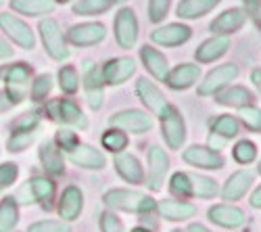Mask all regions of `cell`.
<instances>
[{
	"label": "cell",
	"mask_w": 261,
	"mask_h": 232,
	"mask_svg": "<svg viewBox=\"0 0 261 232\" xmlns=\"http://www.w3.org/2000/svg\"><path fill=\"white\" fill-rule=\"evenodd\" d=\"M138 69V63L134 57H113L105 61L100 65V78L105 82V86H123V84L132 78Z\"/></svg>",
	"instance_id": "4fadbf2b"
},
{
	"label": "cell",
	"mask_w": 261,
	"mask_h": 232,
	"mask_svg": "<svg viewBox=\"0 0 261 232\" xmlns=\"http://www.w3.org/2000/svg\"><path fill=\"white\" fill-rule=\"evenodd\" d=\"M53 3H55V5H57V3H59V5H67V3H73V0H53Z\"/></svg>",
	"instance_id": "6f0895ef"
},
{
	"label": "cell",
	"mask_w": 261,
	"mask_h": 232,
	"mask_svg": "<svg viewBox=\"0 0 261 232\" xmlns=\"http://www.w3.org/2000/svg\"><path fill=\"white\" fill-rule=\"evenodd\" d=\"M102 203L109 212H123L136 216H153L157 212V201L150 193L134 191V188H109L102 195Z\"/></svg>",
	"instance_id": "6da1fadb"
},
{
	"label": "cell",
	"mask_w": 261,
	"mask_h": 232,
	"mask_svg": "<svg viewBox=\"0 0 261 232\" xmlns=\"http://www.w3.org/2000/svg\"><path fill=\"white\" fill-rule=\"evenodd\" d=\"M82 86L86 102L92 111H100L105 105V82L100 78V67L90 59L84 61V75H82Z\"/></svg>",
	"instance_id": "5bb4252c"
},
{
	"label": "cell",
	"mask_w": 261,
	"mask_h": 232,
	"mask_svg": "<svg viewBox=\"0 0 261 232\" xmlns=\"http://www.w3.org/2000/svg\"><path fill=\"white\" fill-rule=\"evenodd\" d=\"M236 119L251 134H261V109L257 105H247V107L236 111Z\"/></svg>",
	"instance_id": "8d00e7d4"
},
{
	"label": "cell",
	"mask_w": 261,
	"mask_h": 232,
	"mask_svg": "<svg viewBox=\"0 0 261 232\" xmlns=\"http://www.w3.org/2000/svg\"><path fill=\"white\" fill-rule=\"evenodd\" d=\"M82 209H84V193L82 188L75 184H69L67 188L63 191L61 199H59V216L63 222H73L82 216Z\"/></svg>",
	"instance_id": "83f0119b"
},
{
	"label": "cell",
	"mask_w": 261,
	"mask_h": 232,
	"mask_svg": "<svg viewBox=\"0 0 261 232\" xmlns=\"http://www.w3.org/2000/svg\"><path fill=\"white\" fill-rule=\"evenodd\" d=\"M67 159L82 167V170H105L107 167V157L102 151H98L96 146L92 144H86V142H80L75 144L73 149L67 153Z\"/></svg>",
	"instance_id": "603a6c76"
},
{
	"label": "cell",
	"mask_w": 261,
	"mask_h": 232,
	"mask_svg": "<svg viewBox=\"0 0 261 232\" xmlns=\"http://www.w3.org/2000/svg\"><path fill=\"white\" fill-rule=\"evenodd\" d=\"M157 212L163 220L180 224L197 216V205L184 199H163V201H157Z\"/></svg>",
	"instance_id": "d4e9b609"
},
{
	"label": "cell",
	"mask_w": 261,
	"mask_h": 232,
	"mask_svg": "<svg viewBox=\"0 0 261 232\" xmlns=\"http://www.w3.org/2000/svg\"><path fill=\"white\" fill-rule=\"evenodd\" d=\"M53 142L59 146L63 153H69L75 144H80V136H77L73 130H69V128H63V130L57 132V136H55Z\"/></svg>",
	"instance_id": "7dc6e473"
},
{
	"label": "cell",
	"mask_w": 261,
	"mask_h": 232,
	"mask_svg": "<svg viewBox=\"0 0 261 232\" xmlns=\"http://www.w3.org/2000/svg\"><path fill=\"white\" fill-rule=\"evenodd\" d=\"M25 98V92L23 88H5V90H0V113H5L13 107H17L19 102H23Z\"/></svg>",
	"instance_id": "ee69618b"
},
{
	"label": "cell",
	"mask_w": 261,
	"mask_h": 232,
	"mask_svg": "<svg viewBox=\"0 0 261 232\" xmlns=\"http://www.w3.org/2000/svg\"><path fill=\"white\" fill-rule=\"evenodd\" d=\"M115 3H119V5H125V3H127V0H115Z\"/></svg>",
	"instance_id": "94428289"
},
{
	"label": "cell",
	"mask_w": 261,
	"mask_h": 232,
	"mask_svg": "<svg viewBox=\"0 0 261 232\" xmlns=\"http://www.w3.org/2000/svg\"><path fill=\"white\" fill-rule=\"evenodd\" d=\"M150 44L157 48H178L184 46L186 42L192 38V28L184 21H176V23H161L153 28V32L148 34Z\"/></svg>",
	"instance_id": "9c48e42d"
},
{
	"label": "cell",
	"mask_w": 261,
	"mask_h": 232,
	"mask_svg": "<svg viewBox=\"0 0 261 232\" xmlns=\"http://www.w3.org/2000/svg\"><path fill=\"white\" fill-rule=\"evenodd\" d=\"M59 86L65 94H75L80 90V73L73 65H63L59 69Z\"/></svg>",
	"instance_id": "60d3db41"
},
{
	"label": "cell",
	"mask_w": 261,
	"mask_h": 232,
	"mask_svg": "<svg viewBox=\"0 0 261 232\" xmlns=\"http://www.w3.org/2000/svg\"><path fill=\"white\" fill-rule=\"evenodd\" d=\"M188 176H190V186H192V199L211 201L220 195V184L211 176H205L199 172H188Z\"/></svg>",
	"instance_id": "1f68e13d"
},
{
	"label": "cell",
	"mask_w": 261,
	"mask_h": 232,
	"mask_svg": "<svg viewBox=\"0 0 261 232\" xmlns=\"http://www.w3.org/2000/svg\"><path fill=\"white\" fill-rule=\"evenodd\" d=\"M3 3H5V0H0V5H3Z\"/></svg>",
	"instance_id": "6125c7cd"
},
{
	"label": "cell",
	"mask_w": 261,
	"mask_h": 232,
	"mask_svg": "<svg viewBox=\"0 0 261 232\" xmlns=\"http://www.w3.org/2000/svg\"><path fill=\"white\" fill-rule=\"evenodd\" d=\"M32 78V67L28 63L19 61V63H9V65L0 67V80L11 88H23Z\"/></svg>",
	"instance_id": "4dcf8cb0"
},
{
	"label": "cell",
	"mask_w": 261,
	"mask_h": 232,
	"mask_svg": "<svg viewBox=\"0 0 261 232\" xmlns=\"http://www.w3.org/2000/svg\"><path fill=\"white\" fill-rule=\"evenodd\" d=\"M171 170V159L167 151L159 144H150L146 153V172H144V184L150 193H161L167 184Z\"/></svg>",
	"instance_id": "7a4b0ae2"
},
{
	"label": "cell",
	"mask_w": 261,
	"mask_h": 232,
	"mask_svg": "<svg viewBox=\"0 0 261 232\" xmlns=\"http://www.w3.org/2000/svg\"><path fill=\"white\" fill-rule=\"evenodd\" d=\"M53 0H11V9L28 17H48L55 13Z\"/></svg>",
	"instance_id": "d6a6232c"
},
{
	"label": "cell",
	"mask_w": 261,
	"mask_h": 232,
	"mask_svg": "<svg viewBox=\"0 0 261 232\" xmlns=\"http://www.w3.org/2000/svg\"><path fill=\"white\" fill-rule=\"evenodd\" d=\"M207 220L213 226H220L226 230H238L247 224V214L241 207L224 201V203H215L207 209Z\"/></svg>",
	"instance_id": "e0dca14e"
},
{
	"label": "cell",
	"mask_w": 261,
	"mask_h": 232,
	"mask_svg": "<svg viewBox=\"0 0 261 232\" xmlns=\"http://www.w3.org/2000/svg\"><path fill=\"white\" fill-rule=\"evenodd\" d=\"M186 232H213V230H209L205 224H201V222H192L188 228H186Z\"/></svg>",
	"instance_id": "11a10c76"
},
{
	"label": "cell",
	"mask_w": 261,
	"mask_h": 232,
	"mask_svg": "<svg viewBox=\"0 0 261 232\" xmlns=\"http://www.w3.org/2000/svg\"><path fill=\"white\" fill-rule=\"evenodd\" d=\"M201 78H203V69L199 63H180L176 67H169L165 84L171 90L184 92V90H190L192 86H197Z\"/></svg>",
	"instance_id": "ffe728a7"
},
{
	"label": "cell",
	"mask_w": 261,
	"mask_h": 232,
	"mask_svg": "<svg viewBox=\"0 0 261 232\" xmlns=\"http://www.w3.org/2000/svg\"><path fill=\"white\" fill-rule=\"evenodd\" d=\"M134 92H136V98L142 102V107L146 109V113L157 117V119L165 117L169 113V109L173 107V102L163 94V90L150 78H146V75L136 80Z\"/></svg>",
	"instance_id": "3957f363"
},
{
	"label": "cell",
	"mask_w": 261,
	"mask_h": 232,
	"mask_svg": "<svg viewBox=\"0 0 261 232\" xmlns=\"http://www.w3.org/2000/svg\"><path fill=\"white\" fill-rule=\"evenodd\" d=\"M243 11L249 19L261 23V0H243Z\"/></svg>",
	"instance_id": "681fc988"
},
{
	"label": "cell",
	"mask_w": 261,
	"mask_h": 232,
	"mask_svg": "<svg viewBox=\"0 0 261 232\" xmlns=\"http://www.w3.org/2000/svg\"><path fill=\"white\" fill-rule=\"evenodd\" d=\"M255 174H259V176H261V159L257 161V167H255Z\"/></svg>",
	"instance_id": "680465c9"
},
{
	"label": "cell",
	"mask_w": 261,
	"mask_h": 232,
	"mask_svg": "<svg viewBox=\"0 0 261 232\" xmlns=\"http://www.w3.org/2000/svg\"><path fill=\"white\" fill-rule=\"evenodd\" d=\"M249 205H251L253 209H261V184L251 193V197H249Z\"/></svg>",
	"instance_id": "f5cc1de1"
},
{
	"label": "cell",
	"mask_w": 261,
	"mask_h": 232,
	"mask_svg": "<svg viewBox=\"0 0 261 232\" xmlns=\"http://www.w3.org/2000/svg\"><path fill=\"white\" fill-rule=\"evenodd\" d=\"M113 5L115 0H77V3H73V15H80V17L102 15L107 11H111Z\"/></svg>",
	"instance_id": "f35d334b"
},
{
	"label": "cell",
	"mask_w": 261,
	"mask_h": 232,
	"mask_svg": "<svg viewBox=\"0 0 261 232\" xmlns=\"http://www.w3.org/2000/svg\"><path fill=\"white\" fill-rule=\"evenodd\" d=\"M115 172L119 174L121 180H125L132 186H142L144 184V165L140 163V159L136 155H132L129 151H123L119 155H115Z\"/></svg>",
	"instance_id": "484cf974"
},
{
	"label": "cell",
	"mask_w": 261,
	"mask_h": 232,
	"mask_svg": "<svg viewBox=\"0 0 261 232\" xmlns=\"http://www.w3.org/2000/svg\"><path fill=\"white\" fill-rule=\"evenodd\" d=\"M169 232H186V230H182V228H173V230H169Z\"/></svg>",
	"instance_id": "91938a15"
},
{
	"label": "cell",
	"mask_w": 261,
	"mask_h": 232,
	"mask_svg": "<svg viewBox=\"0 0 261 232\" xmlns=\"http://www.w3.org/2000/svg\"><path fill=\"white\" fill-rule=\"evenodd\" d=\"M171 3L173 0H148L146 5V15H148V21L153 25H161L163 19L169 15V9H171Z\"/></svg>",
	"instance_id": "b9f144b4"
},
{
	"label": "cell",
	"mask_w": 261,
	"mask_h": 232,
	"mask_svg": "<svg viewBox=\"0 0 261 232\" xmlns=\"http://www.w3.org/2000/svg\"><path fill=\"white\" fill-rule=\"evenodd\" d=\"M13 55V48L9 46V42L0 36V59H9Z\"/></svg>",
	"instance_id": "db71d44e"
},
{
	"label": "cell",
	"mask_w": 261,
	"mask_h": 232,
	"mask_svg": "<svg viewBox=\"0 0 261 232\" xmlns=\"http://www.w3.org/2000/svg\"><path fill=\"white\" fill-rule=\"evenodd\" d=\"M247 13L243 11V7H230L226 11H222L211 23H209V32L211 36H226L230 38L232 34H238L245 25H247Z\"/></svg>",
	"instance_id": "ac0fdd59"
},
{
	"label": "cell",
	"mask_w": 261,
	"mask_h": 232,
	"mask_svg": "<svg viewBox=\"0 0 261 232\" xmlns=\"http://www.w3.org/2000/svg\"><path fill=\"white\" fill-rule=\"evenodd\" d=\"M46 113L53 121L63 123L73 130H86L88 128V117L84 115L82 107L71 98H53L46 102Z\"/></svg>",
	"instance_id": "8992f818"
},
{
	"label": "cell",
	"mask_w": 261,
	"mask_h": 232,
	"mask_svg": "<svg viewBox=\"0 0 261 232\" xmlns=\"http://www.w3.org/2000/svg\"><path fill=\"white\" fill-rule=\"evenodd\" d=\"M15 203H21V205H30V203H36L34 199V193H32V188H30V182H25L23 186L17 191V195L13 197Z\"/></svg>",
	"instance_id": "f907efd6"
},
{
	"label": "cell",
	"mask_w": 261,
	"mask_h": 232,
	"mask_svg": "<svg viewBox=\"0 0 261 232\" xmlns=\"http://www.w3.org/2000/svg\"><path fill=\"white\" fill-rule=\"evenodd\" d=\"M38 32H40V38H42V44H44V50L48 53L50 59L63 63V61H67L71 57V50H69L67 40H65V34L53 17L42 19L40 25H38Z\"/></svg>",
	"instance_id": "ba28073f"
},
{
	"label": "cell",
	"mask_w": 261,
	"mask_h": 232,
	"mask_svg": "<svg viewBox=\"0 0 261 232\" xmlns=\"http://www.w3.org/2000/svg\"><path fill=\"white\" fill-rule=\"evenodd\" d=\"M38 157L40 163L44 167V172L48 176H63L65 174V157L63 151L53 142V140H44L38 149Z\"/></svg>",
	"instance_id": "f1b7e54d"
},
{
	"label": "cell",
	"mask_w": 261,
	"mask_h": 232,
	"mask_svg": "<svg viewBox=\"0 0 261 232\" xmlns=\"http://www.w3.org/2000/svg\"><path fill=\"white\" fill-rule=\"evenodd\" d=\"M215 102L220 105V107H226V109H243L247 105H255L257 96L251 88L243 86V84H230L228 88H224L220 94L213 96Z\"/></svg>",
	"instance_id": "4316f807"
},
{
	"label": "cell",
	"mask_w": 261,
	"mask_h": 232,
	"mask_svg": "<svg viewBox=\"0 0 261 232\" xmlns=\"http://www.w3.org/2000/svg\"><path fill=\"white\" fill-rule=\"evenodd\" d=\"M50 90H53V75H50V73L38 75V78L34 80V84H32V90H30L32 100H34V102L46 100V96L50 94Z\"/></svg>",
	"instance_id": "7bdbcfd3"
},
{
	"label": "cell",
	"mask_w": 261,
	"mask_h": 232,
	"mask_svg": "<svg viewBox=\"0 0 261 232\" xmlns=\"http://www.w3.org/2000/svg\"><path fill=\"white\" fill-rule=\"evenodd\" d=\"M138 59L142 63V67L146 69V73L150 75L153 82H163L165 84V78L169 73V61L167 57L153 44H144L140 46L138 50Z\"/></svg>",
	"instance_id": "7402d4cb"
},
{
	"label": "cell",
	"mask_w": 261,
	"mask_h": 232,
	"mask_svg": "<svg viewBox=\"0 0 261 232\" xmlns=\"http://www.w3.org/2000/svg\"><path fill=\"white\" fill-rule=\"evenodd\" d=\"M113 34H115V42L117 46L123 50H129L136 46L138 36H140V23H138V17L136 11L132 7H119L113 19Z\"/></svg>",
	"instance_id": "52a82bcc"
},
{
	"label": "cell",
	"mask_w": 261,
	"mask_h": 232,
	"mask_svg": "<svg viewBox=\"0 0 261 232\" xmlns=\"http://www.w3.org/2000/svg\"><path fill=\"white\" fill-rule=\"evenodd\" d=\"M17 176H19V165L17 163L7 161V163L0 165V191L7 188V186H11L17 180Z\"/></svg>",
	"instance_id": "c3c4849f"
},
{
	"label": "cell",
	"mask_w": 261,
	"mask_h": 232,
	"mask_svg": "<svg viewBox=\"0 0 261 232\" xmlns=\"http://www.w3.org/2000/svg\"><path fill=\"white\" fill-rule=\"evenodd\" d=\"M209 136H207V146L217 153H222V149L234 138H238L241 134V123H238L236 115L232 113H220V115H213L209 119Z\"/></svg>",
	"instance_id": "5b68a950"
},
{
	"label": "cell",
	"mask_w": 261,
	"mask_h": 232,
	"mask_svg": "<svg viewBox=\"0 0 261 232\" xmlns=\"http://www.w3.org/2000/svg\"><path fill=\"white\" fill-rule=\"evenodd\" d=\"M100 142H102V149H107L109 153H113V155H119L129 146V134H125V132H121L117 128H109V130L102 132Z\"/></svg>",
	"instance_id": "d590c367"
},
{
	"label": "cell",
	"mask_w": 261,
	"mask_h": 232,
	"mask_svg": "<svg viewBox=\"0 0 261 232\" xmlns=\"http://www.w3.org/2000/svg\"><path fill=\"white\" fill-rule=\"evenodd\" d=\"M0 30H3L21 48H25V50L36 48V36L23 19H19L11 13H3L0 15Z\"/></svg>",
	"instance_id": "44dd1931"
},
{
	"label": "cell",
	"mask_w": 261,
	"mask_h": 232,
	"mask_svg": "<svg viewBox=\"0 0 261 232\" xmlns=\"http://www.w3.org/2000/svg\"><path fill=\"white\" fill-rule=\"evenodd\" d=\"M222 0H180L176 5V17L180 21H194L209 15Z\"/></svg>",
	"instance_id": "f546056e"
},
{
	"label": "cell",
	"mask_w": 261,
	"mask_h": 232,
	"mask_svg": "<svg viewBox=\"0 0 261 232\" xmlns=\"http://www.w3.org/2000/svg\"><path fill=\"white\" fill-rule=\"evenodd\" d=\"M167 191L173 199H192V186H190V176L188 172H173L167 178Z\"/></svg>",
	"instance_id": "e575fe53"
},
{
	"label": "cell",
	"mask_w": 261,
	"mask_h": 232,
	"mask_svg": "<svg viewBox=\"0 0 261 232\" xmlns=\"http://www.w3.org/2000/svg\"><path fill=\"white\" fill-rule=\"evenodd\" d=\"M19 222V207L13 197L0 201V232H11Z\"/></svg>",
	"instance_id": "ab89813d"
},
{
	"label": "cell",
	"mask_w": 261,
	"mask_h": 232,
	"mask_svg": "<svg viewBox=\"0 0 261 232\" xmlns=\"http://www.w3.org/2000/svg\"><path fill=\"white\" fill-rule=\"evenodd\" d=\"M230 46H232L230 38H226V36H209L207 40H203L201 44L197 46V50H194V61H197L199 65H209V63H215V61H220L222 57H226Z\"/></svg>",
	"instance_id": "cb8c5ba5"
},
{
	"label": "cell",
	"mask_w": 261,
	"mask_h": 232,
	"mask_svg": "<svg viewBox=\"0 0 261 232\" xmlns=\"http://www.w3.org/2000/svg\"><path fill=\"white\" fill-rule=\"evenodd\" d=\"M28 232H71V226L63 220H40L30 224Z\"/></svg>",
	"instance_id": "f6af8a7d"
},
{
	"label": "cell",
	"mask_w": 261,
	"mask_h": 232,
	"mask_svg": "<svg viewBox=\"0 0 261 232\" xmlns=\"http://www.w3.org/2000/svg\"><path fill=\"white\" fill-rule=\"evenodd\" d=\"M257 155H259V149L257 144L249 138H241L236 140V144L232 146V159L238 163V165H251L257 161Z\"/></svg>",
	"instance_id": "74e56055"
},
{
	"label": "cell",
	"mask_w": 261,
	"mask_h": 232,
	"mask_svg": "<svg viewBox=\"0 0 261 232\" xmlns=\"http://www.w3.org/2000/svg\"><path fill=\"white\" fill-rule=\"evenodd\" d=\"M129 232H153V230H150V228H144V226H134Z\"/></svg>",
	"instance_id": "9f6ffc18"
},
{
	"label": "cell",
	"mask_w": 261,
	"mask_h": 232,
	"mask_svg": "<svg viewBox=\"0 0 261 232\" xmlns=\"http://www.w3.org/2000/svg\"><path fill=\"white\" fill-rule=\"evenodd\" d=\"M251 82H253V86L257 90V96L261 98V67H255L251 71Z\"/></svg>",
	"instance_id": "816d5d0a"
},
{
	"label": "cell",
	"mask_w": 261,
	"mask_h": 232,
	"mask_svg": "<svg viewBox=\"0 0 261 232\" xmlns=\"http://www.w3.org/2000/svg\"><path fill=\"white\" fill-rule=\"evenodd\" d=\"M38 130H40V117L38 113H25L21 119L15 121V128H13V134L9 136V151L11 153H21L25 151L28 146L36 140L38 136Z\"/></svg>",
	"instance_id": "9a60e30c"
},
{
	"label": "cell",
	"mask_w": 261,
	"mask_h": 232,
	"mask_svg": "<svg viewBox=\"0 0 261 232\" xmlns=\"http://www.w3.org/2000/svg\"><path fill=\"white\" fill-rule=\"evenodd\" d=\"M182 161L194 170H205V172H217L224 170L226 159L222 153L209 149L207 144H190L182 149Z\"/></svg>",
	"instance_id": "7c38bea8"
},
{
	"label": "cell",
	"mask_w": 261,
	"mask_h": 232,
	"mask_svg": "<svg viewBox=\"0 0 261 232\" xmlns=\"http://www.w3.org/2000/svg\"><path fill=\"white\" fill-rule=\"evenodd\" d=\"M30 182V188L34 193V199L36 203H40L44 209H50L53 207V201H55V193H57V186L50 178L46 176H34Z\"/></svg>",
	"instance_id": "836d02e7"
},
{
	"label": "cell",
	"mask_w": 261,
	"mask_h": 232,
	"mask_svg": "<svg viewBox=\"0 0 261 232\" xmlns=\"http://www.w3.org/2000/svg\"><path fill=\"white\" fill-rule=\"evenodd\" d=\"M161 121V136L167 149L171 151H180L186 144V136H188V125L184 119V113L173 105L169 109V113L165 117L159 119Z\"/></svg>",
	"instance_id": "8fae6325"
},
{
	"label": "cell",
	"mask_w": 261,
	"mask_h": 232,
	"mask_svg": "<svg viewBox=\"0 0 261 232\" xmlns=\"http://www.w3.org/2000/svg\"><path fill=\"white\" fill-rule=\"evenodd\" d=\"M98 226H100V232H125V226H123L121 218L115 212H109V209H105V212L100 214Z\"/></svg>",
	"instance_id": "bcb514c9"
},
{
	"label": "cell",
	"mask_w": 261,
	"mask_h": 232,
	"mask_svg": "<svg viewBox=\"0 0 261 232\" xmlns=\"http://www.w3.org/2000/svg\"><path fill=\"white\" fill-rule=\"evenodd\" d=\"M155 117L142 109H121L109 117V128H117L125 134H146L153 130Z\"/></svg>",
	"instance_id": "30bf717a"
},
{
	"label": "cell",
	"mask_w": 261,
	"mask_h": 232,
	"mask_svg": "<svg viewBox=\"0 0 261 232\" xmlns=\"http://www.w3.org/2000/svg\"><path fill=\"white\" fill-rule=\"evenodd\" d=\"M241 75L236 63H222V65H215L209 73H205L199 84H197V94L201 98H213L215 94H220L224 88H228L230 84H234Z\"/></svg>",
	"instance_id": "277c9868"
},
{
	"label": "cell",
	"mask_w": 261,
	"mask_h": 232,
	"mask_svg": "<svg viewBox=\"0 0 261 232\" xmlns=\"http://www.w3.org/2000/svg\"><path fill=\"white\" fill-rule=\"evenodd\" d=\"M255 182V172L245 167V170H236L234 174H230L226 178V182L220 186V197L226 201V203H236L241 201Z\"/></svg>",
	"instance_id": "d6986e66"
},
{
	"label": "cell",
	"mask_w": 261,
	"mask_h": 232,
	"mask_svg": "<svg viewBox=\"0 0 261 232\" xmlns=\"http://www.w3.org/2000/svg\"><path fill=\"white\" fill-rule=\"evenodd\" d=\"M107 36V28L100 23V21H84V23H75L67 30L65 34V40L67 44H73V46H96L105 40Z\"/></svg>",
	"instance_id": "2e32d148"
}]
</instances>
